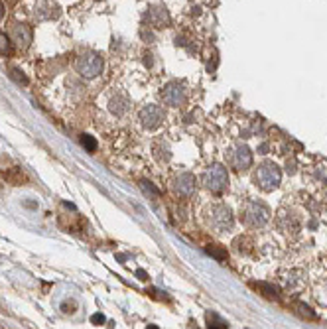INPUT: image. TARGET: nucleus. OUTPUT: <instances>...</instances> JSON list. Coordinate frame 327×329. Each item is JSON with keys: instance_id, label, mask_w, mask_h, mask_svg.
Returning <instances> with one entry per match:
<instances>
[{"instance_id": "obj_9", "label": "nucleus", "mask_w": 327, "mask_h": 329, "mask_svg": "<svg viewBox=\"0 0 327 329\" xmlns=\"http://www.w3.org/2000/svg\"><path fill=\"white\" fill-rule=\"evenodd\" d=\"M231 162H233V165H235L237 169H246V167H250V164H252V152H250V148L245 146V144L237 146L235 152H233Z\"/></svg>"}, {"instance_id": "obj_10", "label": "nucleus", "mask_w": 327, "mask_h": 329, "mask_svg": "<svg viewBox=\"0 0 327 329\" xmlns=\"http://www.w3.org/2000/svg\"><path fill=\"white\" fill-rule=\"evenodd\" d=\"M14 41L22 47V45H28L30 41H32V32L26 28V26H22L20 28V24L14 28Z\"/></svg>"}, {"instance_id": "obj_1", "label": "nucleus", "mask_w": 327, "mask_h": 329, "mask_svg": "<svg viewBox=\"0 0 327 329\" xmlns=\"http://www.w3.org/2000/svg\"><path fill=\"white\" fill-rule=\"evenodd\" d=\"M205 219H207V225L213 227V229L219 231V233L233 229V223H235L233 213H231V209H229L227 205H211V207L207 209Z\"/></svg>"}, {"instance_id": "obj_14", "label": "nucleus", "mask_w": 327, "mask_h": 329, "mask_svg": "<svg viewBox=\"0 0 327 329\" xmlns=\"http://www.w3.org/2000/svg\"><path fill=\"white\" fill-rule=\"evenodd\" d=\"M81 144H83L89 152H95V150H97V142H95V138H93V136H87V134H85V136H81Z\"/></svg>"}, {"instance_id": "obj_8", "label": "nucleus", "mask_w": 327, "mask_h": 329, "mask_svg": "<svg viewBox=\"0 0 327 329\" xmlns=\"http://www.w3.org/2000/svg\"><path fill=\"white\" fill-rule=\"evenodd\" d=\"M162 97H164V101H165V105H169V107H179V105L185 101V91L181 89V85L169 83L162 91Z\"/></svg>"}, {"instance_id": "obj_15", "label": "nucleus", "mask_w": 327, "mask_h": 329, "mask_svg": "<svg viewBox=\"0 0 327 329\" xmlns=\"http://www.w3.org/2000/svg\"><path fill=\"white\" fill-rule=\"evenodd\" d=\"M10 51V40L6 34H0V53H8Z\"/></svg>"}, {"instance_id": "obj_6", "label": "nucleus", "mask_w": 327, "mask_h": 329, "mask_svg": "<svg viewBox=\"0 0 327 329\" xmlns=\"http://www.w3.org/2000/svg\"><path fill=\"white\" fill-rule=\"evenodd\" d=\"M171 189H173V193L177 197H189L195 191V177L191 173H187V171L177 173L173 177V181H171Z\"/></svg>"}, {"instance_id": "obj_17", "label": "nucleus", "mask_w": 327, "mask_h": 329, "mask_svg": "<svg viewBox=\"0 0 327 329\" xmlns=\"http://www.w3.org/2000/svg\"><path fill=\"white\" fill-rule=\"evenodd\" d=\"M103 322H105V318H103L101 314H95V316H93V324H103Z\"/></svg>"}, {"instance_id": "obj_5", "label": "nucleus", "mask_w": 327, "mask_h": 329, "mask_svg": "<svg viewBox=\"0 0 327 329\" xmlns=\"http://www.w3.org/2000/svg\"><path fill=\"white\" fill-rule=\"evenodd\" d=\"M75 69L79 71V75L93 79L103 71V59L97 53H85L75 61Z\"/></svg>"}, {"instance_id": "obj_16", "label": "nucleus", "mask_w": 327, "mask_h": 329, "mask_svg": "<svg viewBox=\"0 0 327 329\" xmlns=\"http://www.w3.org/2000/svg\"><path fill=\"white\" fill-rule=\"evenodd\" d=\"M10 75H12V79H14L16 83H20V85H26V83H28V79H26V77H24L18 69H12V73H10Z\"/></svg>"}, {"instance_id": "obj_18", "label": "nucleus", "mask_w": 327, "mask_h": 329, "mask_svg": "<svg viewBox=\"0 0 327 329\" xmlns=\"http://www.w3.org/2000/svg\"><path fill=\"white\" fill-rule=\"evenodd\" d=\"M2 16H4V8H2V4H0V20H2Z\"/></svg>"}, {"instance_id": "obj_2", "label": "nucleus", "mask_w": 327, "mask_h": 329, "mask_svg": "<svg viewBox=\"0 0 327 329\" xmlns=\"http://www.w3.org/2000/svg\"><path fill=\"white\" fill-rule=\"evenodd\" d=\"M280 179H282V171L276 164H262L258 167L256 175H254V181L260 189L264 191H272L280 185Z\"/></svg>"}, {"instance_id": "obj_7", "label": "nucleus", "mask_w": 327, "mask_h": 329, "mask_svg": "<svg viewBox=\"0 0 327 329\" xmlns=\"http://www.w3.org/2000/svg\"><path fill=\"white\" fill-rule=\"evenodd\" d=\"M138 121L142 123L144 128H150V130H152V128H158L164 121V111L160 107H156V105H148V107H144V109L140 111Z\"/></svg>"}, {"instance_id": "obj_11", "label": "nucleus", "mask_w": 327, "mask_h": 329, "mask_svg": "<svg viewBox=\"0 0 327 329\" xmlns=\"http://www.w3.org/2000/svg\"><path fill=\"white\" fill-rule=\"evenodd\" d=\"M126 111H128V103H126L124 99L117 97V99H113V101H111V113H113V115L123 117Z\"/></svg>"}, {"instance_id": "obj_4", "label": "nucleus", "mask_w": 327, "mask_h": 329, "mask_svg": "<svg viewBox=\"0 0 327 329\" xmlns=\"http://www.w3.org/2000/svg\"><path fill=\"white\" fill-rule=\"evenodd\" d=\"M268 217H270L268 207L258 201H248L243 207V219L248 227H262V225H266Z\"/></svg>"}, {"instance_id": "obj_12", "label": "nucleus", "mask_w": 327, "mask_h": 329, "mask_svg": "<svg viewBox=\"0 0 327 329\" xmlns=\"http://www.w3.org/2000/svg\"><path fill=\"white\" fill-rule=\"evenodd\" d=\"M207 252H209L213 258H217L219 262L227 260V250H225V248H221L219 245H209V247H207Z\"/></svg>"}, {"instance_id": "obj_3", "label": "nucleus", "mask_w": 327, "mask_h": 329, "mask_svg": "<svg viewBox=\"0 0 327 329\" xmlns=\"http://www.w3.org/2000/svg\"><path fill=\"white\" fill-rule=\"evenodd\" d=\"M203 183L209 191L213 193H223L229 185V173H227V167L223 165H213L205 171L203 175Z\"/></svg>"}, {"instance_id": "obj_13", "label": "nucleus", "mask_w": 327, "mask_h": 329, "mask_svg": "<svg viewBox=\"0 0 327 329\" xmlns=\"http://www.w3.org/2000/svg\"><path fill=\"white\" fill-rule=\"evenodd\" d=\"M207 324H209V328H227V324L221 318H217L215 314H207Z\"/></svg>"}]
</instances>
